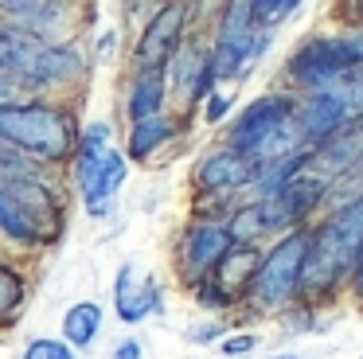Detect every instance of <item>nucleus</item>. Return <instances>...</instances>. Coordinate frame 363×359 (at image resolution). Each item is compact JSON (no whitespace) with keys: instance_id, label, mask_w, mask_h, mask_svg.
Wrapping results in <instances>:
<instances>
[{"instance_id":"b1692460","label":"nucleus","mask_w":363,"mask_h":359,"mask_svg":"<svg viewBox=\"0 0 363 359\" xmlns=\"http://www.w3.org/2000/svg\"><path fill=\"white\" fill-rule=\"evenodd\" d=\"M254 348V336H235V340H223V351L227 355H242V351Z\"/></svg>"},{"instance_id":"393cba45","label":"nucleus","mask_w":363,"mask_h":359,"mask_svg":"<svg viewBox=\"0 0 363 359\" xmlns=\"http://www.w3.org/2000/svg\"><path fill=\"white\" fill-rule=\"evenodd\" d=\"M227 109H230V98H223V94H219V98H211V101H207V121H223Z\"/></svg>"},{"instance_id":"2eb2a0df","label":"nucleus","mask_w":363,"mask_h":359,"mask_svg":"<svg viewBox=\"0 0 363 359\" xmlns=\"http://www.w3.org/2000/svg\"><path fill=\"white\" fill-rule=\"evenodd\" d=\"M98 328H102V304L98 301H79L74 309H67V316H63L67 343H74V348H90L94 336H98Z\"/></svg>"},{"instance_id":"7c9ffc66","label":"nucleus","mask_w":363,"mask_h":359,"mask_svg":"<svg viewBox=\"0 0 363 359\" xmlns=\"http://www.w3.org/2000/svg\"><path fill=\"white\" fill-rule=\"evenodd\" d=\"M277 359H297V355H277Z\"/></svg>"},{"instance_id":"1a4fd4ad","label":"nucleus","mask_w":363,"mask_h":359,"mask_svg":"<svg viewBox=\"0 0 363 359\" xmlns=\"http://www.w3.org/2000/svg\"><path fill=\"white\" fill-rule=\"evenodd\" d=\"M266 168L258 156L238 153V148H223V153L207 156L203 164L196 168V184L207 187V192H227V187H242L254 180V172Z\"/></svg>"},{"instance_id":"9d476101","label":"nucleus","mask_w":363,"mask_h":359,"mask_svg":"<svg viewBox=\"0 0 363 359\" xmlns=\"http://www.w3.org/2000/svg\"><path fill=\"white\" fill-rule=\"evenodd\" d=\"M235 246V238H230V231H223V226H196V231L188 234V242H184V262H188L191 273H211L215 265L223 262V254Z\"/></svg>"},{"instance_id":"5701e85b","label":"nucleus","mask_w":363,"mask_h":359,"mask_svg":"<svg viewBox=\"0 0 363 359\" xmlns=\"http://www.w3.org/2000/svg\"><path fill=\"white\" fill-rule=\"evenodd\" d=\"M43 4H51V0H0V8H4V12H16V16L35 12V8H43Z\"/></svg>"},{"instance_id":"f03ea898","label":"nucleus","mask_w":363,"mask_h":359,"mask_svg":"<svg viewBox=\"0 0 363 359\" xmlns=\"http://www.w3.org/2000/svg\"><path fill=\"white\" fill-rule=\"evenodd\" d=\"M0 137L12 140V148H20V153L40 156V160H63L74 148L67 114L51 106H35V101H28V106L0 101Z\"/></svg>"},{"instance_id":"a878e982","label":"nucleus","mask_w":363,"mask_h":359,"mask_svg":"<svg viewBox=\"0 0 363 359\" xmlns=\"http://www.w3.org/2000/svg\"><path fill=\"white\" fill-rule=\"evenodd\" d=\"M113 359H141V343H137V340H125V343H118V351H113Z\"/></svg>"},{"instance_id":"dca6fc26","label":"nucleus","mask_w":363,"mask_h":359,"mask_svg":"<svg viewBox=\"0 0 363 359\" xmlns=\"http://www.w3.org/2000/svg\"><path fill=\"white\" fill-rule=\"evenodd\" d=\"M320 90H332V94H336V101L344 106L347 121H359V117H363V62H359L355 70H347V74H340L336 82L320 86Z\"/></svg>"},{"instance_id":"39448f33","label":"nucleus","mask_w":363,"mask_h":359,"mask_svg":"<svg viewBox=\"0 0 363 359\" xmlns=\"http://www.w3.org/2000/svg\"><path fill=\"white\" fill-rule=\"evenodd\" d=\"M355 67H359V59H355L347 39H313L289 59V74L308 90H320Z\"/></svg>"},{"instance_id":"4468645a","label":"nucleus","mask_w":363,"mask_h":359,"mask_svg":"<svg viewBox=\"0 0 363 359\" xmlns=\"http://www.w3.org/2000/svg\"><path fill=\"white\" fill-rule=\"evenodd\" d=\"M110 125H90L86 133H82V145H79V184L86 187L90 180L98 176V168H102L106 160H110Z\"/></svg>"},{"instance_id":"cd10ccee","label":"nucleus","mask_w":363,"mask_h":359,"mask_svg":"<svg viewBox=\"0 0 363 359\" xmlns=\"http://www.w3.org/2000/svg\"><path fill=\"white\" fill-rule=\"evenodd\" d=\"M347 43H352V51H355V59L363 62V31H355L352 39H347Z\"/></svg>"},{"instance_id":"aec40b11","label":"nucleus","mask_w":363,"mask_h":359,"mask_svg":"<svg viewBox=\"0 0 363 359\" xmlns=\"http://www.w3.org/2000/svg\"><path fill=\"white\" fill-rule=\"evenodd\" d=\"M227 231H230V238H235V242L262 238V231H266V219H262V203H250V207H238Z\"/></svg>"},{"instance_id":"ddd939ff","label":"nucleus","mask_w":363,"mask_h":359,"mask_svg":"<svg viewBox=\"0 0 363 359\" xmlns=\"http://www.w3.org/2000/svg\"><path fill=\"white\" fill-rule=\"evenodd\" d=\"M160 101H164V67L141 70L133 82V94H129V117H133V125L149 121V117H160Z\"/></svg>"},{"instance_id":"c756f323","label":"nucleus","mask_w":363,"mask_h":359,"mask_svg":"<svg viewBox=\"0 0 363 359\" xmlns=\"http://www.w3.org/2000/svg\"><path fill=\"white\" fill-rule=\"evenodd\" d=\"M352 8H355V16L363 20V0H352Z\"/></svg>"},{"instance_id":"c85d7f7f","label":"nucleus","mask_w":363,"mask_h":359,"mask_svg":"<svg viewBox=\"0 0 363 359\" xmlns=\"http://www.w3.org/2000/svg\"><path fill=\"white\" fill-rule=\"evenodd\" d=\"M215 332H219V328H203V332H191V340H211Z\"/></svg>"},{"instance_id":"423d86ee","label":"nucleus","mask_w":363,"mask_h":359,"mask_svg":"<svg viewBox=\"0 0 363 359\" xmlns=\"http://www.w3.org/2000/svg\"><path fill=\"white\" fill-rule=\"evenodd\" d=\"M297 114V106H293V98H285V94H269V98H258L246 114H238V121L230 125V148H238V153H250L258 156L262 148L274 140V133L281 129L289 117Z\"/></svg>"},{"instance_id":"6e6552de","label":"nucleus","mask_w":363,"mask_h":359,"mask_svg":"<svg viewBox=\"0 0 363 359\" xmlns=\"http://www.w3.org/2000/svg\"><path fill=\"white\" fill-rule=\"evenodd\" d=\"M188 12H191V4L172 0V4L160 8L149 20V31L141 35V47H137L141 70H160L176 51H180V35H184V23H188Z\"/></svg>"},{"instance_id":"bb28decb","label":"nucleus","mask_w":363,"mask_h":359,"mask_svg":"<svg viewBox=\"0 0 363 359\" xmlns=\"http://www.w3.org/2000/svg\"><path fill=\"white\" fill-rule=\"evenodd\" d=\"M12 86H16V74H12V70L4 67V62H0V101H4V98L12 94Z\"/></svg>"},{"instance_id":"f8f14e48","label":"nucleus","mask_w":363,"mask_h":359,"mask_svg":"<svg viewBox=\"0 0 363 359\" xmlns=\"http://www.w3.org/2000/svg\"><path fill=\"white\" fill-rule=\"evenodd\" d=\"M121 180H125V164H121V156H118V153H110V160H106L102 168H98V176L90 180L86 187H82L90 215H106V211H110V203H113V195H118Z\"/></svg>"},{"instance_id":"9b49d317","label":"nucleus","mask_w":363,"mask_h":359,"mask_svg":"<svg viewBox=\"0 0 363 359\" xmlns=\"http://www.w3.org/2000/svg\"><path fill=\"white\" fill-rule=\"evenodd\" d=\"M157 304H160L157 285L145 281L141 289H133V265H121V273H118V316L125 320V324H137V320H145Z\"/></svg>"},{"instance_id":"6ab92c4d","label":"nucleus","mask_w":363,"mask_h":359,"mask_svg":"<svg viewBox=\"0 0 363 359\" xmlns=\"http://www.w3.org/2000/svg\"><path fill=\"white\" fill-rule=\"evenodd\" d=\"M24 293H28V289H24V277L0 262V320L16 316L20 304H24Z\"/></svg>"},{"instance_id":"4be33fe9","label":"nucleus","mask_w":363,"mask_h":359,"mask_svg":"<svg viewBox=\"0 0 363 359\" xmlns=\"http://www.w3.org/2000/svg\"><path fill=\"white\" fill-rule=\"evenodd\" d=\"M24 359H74V355H71V348L59 343V340H32L24 351Z\"/></svg>"},{"instance_id":"20e7f679","label":"nucleus","mask_w":363,"mask_h":359,"mask_svg":"<svg viewBox=\"0 0 363 359\" xmlns=\"http://www.w3.org/2000/svg\"><path fill=\"white\" fill-rule=\"evenodd\" d=\"M308 246H313V234L293 231L289 238H281L258 265V277H254V304L258 309H277L285 304L305 281V262H308Z\"/></svg>"},{"instance_id":"f257e3e1","label":"nucleus","mask_w":363,"mask_h":359,"mask_svg":"<svg viewBox=\"0 0 363 359\" xmlns=\"http://www.w3.org/2000/svg\"><path fill=\"white\" fill-rule=\"evenodd\" d=\"M359 254H363V195L352 199L347 207H340L313 234L301 289H308V293H328L340 273H347L359 262Z\"/></svg>"},{"instance_id":"7ed1b4c3","label":"nucleus","mask_w":363,"mask_h":359,"mask_svg":"<svg viewBox=\"0 0 363 359\" xmlns=\"http://www.w3.org/2000/svg\"><path fill=\"white\" fill-rule=\"evenodd\" d=\"M0 62L24 86H51L79 70V55L48 43L28 28H0Z\"/></svg>"},{"instance_id":"a211bd4d","label":"nucleus","mask_w":363,"mask_h":359,"mask_svg":"<svg viewBox=\"0 0 363 359\" xmlns=\"http://www.w3.org/2000/svg\"><path fill=\"white\" fill-rule=\"evenodd\" d=\"M172 137V121L164 117H149V121H137L133 133H129V156H149L160 140Z\"/></svg>"},{"instance_id":"0eeeda50","label":"nucleus","mask_w":363,"mask_h":359,"mask_svg":"<svg viewBox=\"0 0 363 359\" xmlns=\"http://www.w3.org/2000/svg\"><path fill=\"white\" fill-rule=\"evenodd\" d=\"M258 254L250 250V242H235V246L223 254V262L207 273L203 297L207 304H235L246 289H254V277H258Z\"/></svg>"},{"instance_id":"412c9836","label":"nucleus","mask_w":363,"mask_h":359,"mask_svg":"<svg viewBox=\"0 0 363 359\" xmlns=\"http://www.w3.org/2000/svg\"><path fill=\"white\" fill-rule=\"evenodd\" d=\"M301 0H250V12H254V23H277L281 16H289Z\"/></svg>"},{"instance_id":"f3484780","label":"nucleus","mask_w":363,"mask_h":359,"mask_svg":"<svg viewBox=\"0 0 363 359\" xmlns=\"http://www.w3.org/2000/svg\"><path fill=\"white\" fill-rule=\"evenodd\" d=\"M0 231L12 234V238H20V242H43V231L16 207V199L4 195V192H0Z\"/></svg>"}]
</instances>
